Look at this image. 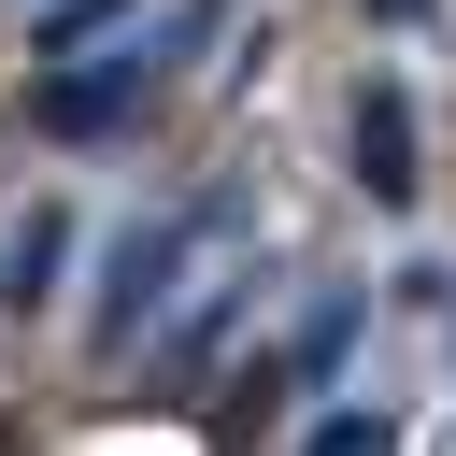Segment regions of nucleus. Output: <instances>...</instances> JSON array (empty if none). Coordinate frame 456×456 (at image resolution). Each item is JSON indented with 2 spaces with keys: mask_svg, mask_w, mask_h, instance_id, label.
I'll return each instance as SVG.
<instances>
[{
  "mask_svg": "<svg viewBox=\"0 0 456 456\" xmlns=\"http://www.w3.org/2000/svg\"><path fill=\"white\" fill-rule=\"evenodd\" d=\"M57 256H71V214H14V256H0V299L28 314V299L57 285Z\"/></svg>",
  "mask_w": 456,
  "mask_h": 456,
  "instance_id": "5",
  "label": "nucleus"
},
{
  "mask_svg": "<svg viewBox=\"0 0 456 456\" xmlns=\"http://www.w3.org/2000/svg\"><path fill=\"white\" fill-rule=\"evenodd\" d=\"M356 328H370V299H314V314H299V342H285L271 370H285V385H328V370L356 356Z\"/></svg>",
  "mask_w": 456,
  "mask_h": 456,
  "instance_id": "4",
  "label": "nucleus"
},
{
  "mask_svg": "<svg viewBox=\"0 0 456 456\" xmlns=\"http://www.w3.org/2000/svg\"><path fill=\"white\" fill-rule=\"evenodd\" d=\"M142 57H100V71H71V57H43V86H28V128L43 142H114L128 114H142Z\"/></svg>",
  "mask_w": 456,
  "mask_h": 456,
  "instance_id": "2",
  "label": "nucleus"
},
{
  "mask_svg": "<svg viewBox=\"0 0 456 456\" xmlns=\"http://www.w3.org/2000/svg\"><path fill=\"white\" fill-rule=\"evenodd\" d=\"M370 28H428V0H370Z\"/></svg>",
  "mask_w": 456,
  "mask_h": 456,
  "instance_id": "7",
  "label": "nucleus"
},
{
  "mask_svg": "<svg viewBox=\"0 0 456 456\" xmlns=\"http://www.w3.org/2000/svg\"><path fill=\"white\" fill-rule=\"evenodd\" d=\"M200 14H214V0H200Z\"/></svg>",
  "mask_w": 456,
  "mask_h": 456,
  "instance_id": "8",
  "label": "nucleus"
},
{
  "mask_svg": "<svg viewBox=\"0 0 456 456\" xmlns=\"http://www.w3.org/2000/svg\"><path fill=\"white\" fill-rule=\"evenodd\" d=\"M342 157H356V185H370L385 214H413V185H428V171H413V100H399V86H356Z\"/></svg>",
  "mask_w": 456,
  "mask_h": 456,
  "instance_id": "3",
  "label": "nucleus"
},
{
  "mask_svg": "<svg viewBox=\"0 0 456 456\" xmlns=\"http://www.w3.org/2000/svg\"><path fill=\"white\" fill-rule=\"evenodd\" d=\"M128 0H43V28H28V57H86L100 28H114Z\"/></svg>",
  "mask_w": 456,
  "mask_h": 456,
  "instance_id": "6",
  "label": "nucleus"
},
{
  "mask_svg": "<svg viewBox=\"0 0 456 456\" xmlns=\"http://www.w3.org/2000/svg\"><path fill=\"white\" fill-rule=\"evenodd\" d=\"M242 200H200V214H171V228H142V242H114V285H100V356H128L157 314H171V285H185V242L200 228H228Z\"/></svg>",
  "mask_w": 456,
  "mask_h": 456,
  "instance_id": "1",
  "label": "nucleus"
}]
</instances>
